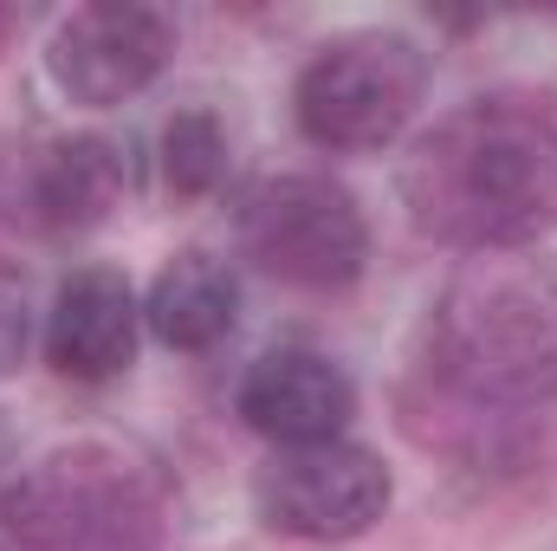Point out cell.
I'll return each mask as SVG.
<instances>
[{"label": "cell", "instance_id": "cell-4", "mask_svg": "<svg viewBox=\"0 0 557 551\" xmlns=\"http://www.w3.org/2000/svg\"><path fill=\"white\" fill-rule=\"evenodd\" d=\"M428 91V52L409 33L389 26H357L337 33L311 52V65L298 72L292 91V118L305 143L337 149V156H363L383 149L409 131Z\"/></svg>", "mask_w": 557, "mask_h": 551}, {"label": "cell", "instance_id": "cell-15", "mask_svg": "<svg viewBox=\"0 0 557 551\" xmlns=\"http://www.w3.org/2000/svg\"><path fill=\"white\" fill-rule=\"evenodd\" d=\"M7 33H13V13H7V7H0V46H7Z\"/></svg>", "mask_w": 557, "mask_h": 551}, {"label": "cell", "instance_id": "cell-11", "mask_svg": "<svg viewBox=\"0 0 557 551\" xmlns=\"http://www.w3.org/2000/svg\"><path fill=\"white\" fill-rule=\"evenodd\" d=\"M143 318L169 351H214L240 318V285L214 254L188 247L156 273L149 298H143Z\"/></svg>", "mask_w": 557, "mask_h": 551}, {"label": "cell", "instance_id": "cell-8", "mask_svg": "<svg viewBox=\"0 0 557 551\" xmlns=\"http://www.w3.org/2000/svg\"><path fill=\"white\" fill-rule=\"evenodd\" d=\"M240 415H247V428H260L278 448L344 441V428L357 415V390L324 351L285 344V351H267L240 377Z\"/></svg>", "mask_w": 557, "mask_h": 551}, {"label": "cell", "instance_id": "cell-12", "mask_svg": "<svg viewBox=\"0 0 557 551\" xmlns=\"http://www.w3.org/2000/svg\"><path fill=\"white\" fill-rule=\"evenodd\" d=\"M162 175L182 201H201L221 188L227 175V137L214 124V111H175L162 131Z\"/></svg>", "mask_w": 557, "mask_h": 551}, {"label": "cell", "instance_id": "cell-2", "mask_svg": "<svg viewBox=\"0 0 557 551\" xmlns=\"http://www.w3.org/2000/svg\"><path fill=\"white\" fill-rule=\"evenodd\" d=\"M428 370L486 409H539L557 396V267L473 260L428 311Z\"/></svg>", "mask_w": 557, "mask_h": 551}, {"label": "cell", "instance_id": "cell-14", "mask_svg": "<svg viewBox=\"0 0 557 551\" xmlns=\"http://www.w3.org/2000/svg\"><path fill=\"white\" fill-rule=\"evenodd\" d=\"M13 461V421H7V409H0V467Z\"/></svg>", "mask_w": 557, "mask_h": 551}, {"label": "cell", "instance_id": "cell-3", "mask_svg": "<svg viewBox=\"0 0 557 551\" xmlns=\"http://www.w3.org/2000/svg\"><path fill=\"white\" fill-rule=\"evenodd\" d=\"M0 526L20 551H156V487L117 448H59L0 493Z\"/></svg>", "mask_w": 557, "mask_h": 551}, {"label": "cell", "instance_id": "cell-7", "mask_svg": "<svg viewBox=\"0 0 557 551\" xmlns=\"http://www.w3.org/2000/svg\"><path fill=\"white\" fill-rule=\"evenodd\" d=\"M175 52V20L162 7L137 0H98V7H72L46 46V72L72 105L111 111L124 98H137L143 85L169 65Z\"/></svg>", "mask_w": 557, "mask_h": 551}, {"label": "cell", "instance_id": "cell-1", "mask_svg": "<svg viewBox=\"0 0 557 551\" xmlns=\"http://www.w3.org/2000/svg\"><path fill=\"white\" fill-rule=\"evenodd\" d=\"M403 201L428 241L512 254L557 234V118L525 98L447 111L403 156Z\"/></svg>", "mask_w": 557, "mask_h": 551}, {"label": "cell", "instance_id": "cell-10", "mask_svg": "<svg viewBox=\"0 0 557 551\" xmlns=\"http://www.w3.org/2000/svg\"><path fill=\"white\" fill-rule=\"evenodd\" d=\"M131 188V156L111 137H65L33 162V215L59 234L98 228Z\"/></svg>", "mask_w": 557, "mask_h": 551}, {"label": "cell", "instance_id": "cell-9", "mask_svg": "<svg viewBox=\"0 0 557 551\" xmlns=\"http://www.w3.org/2000/svg\"><path fill=\"white\" fill-rule=\"evenodd\" d=\"M137 292L111 267H78L52 292L46 311V364L72 383H111L137 357Z\"/></svg>", "mask_w": 557, "mask_h": 551}, {"label": "cell", "instance_id": "cell-5", "mask_svg": "<svg viewBox=\"0 0 557 551\" xmlns=\"http://www.w3.org/2000/svg\"><path fill=\"white\" fill-rule=\"evenodd\" d=\"M234 221L247 260L298 292H344L370 260L363 208L331 175H267L240 195Z\"/></svg>", "mask_w": 557, "mask_h": 551}, {"label": "cell", "instance_id": "cell-6", "mask_svg": "<svg viewBox=\"0 0 557 551\" xmlns=\"http://www.w3.org/2000/svg\"><path fill=\"white\" fill-rule=\"evenodd\" d=\"M389 467L383 454L357 441H311V448H278L273 461L253 474V506L260 519L285 539L337 546L370 532L389 513Z\"/></svg>", "mask_w": 557, "mask_h": 551}, {"label": "cell", "instance_id": "cell-13", "mask_svg": "<svg viewBox=\"0 0 557 551\" xmlns=\"http://www.w3.org/2000/svg\"><path fill=\"white\" fill-rule=\"evenodd\" d=\"M33 344V305H26V279L0 273V370H20Z\"/></svg>", "mask_w": 557, "mask_h": 551}]
</instances>
